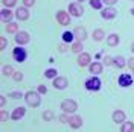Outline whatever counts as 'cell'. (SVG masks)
Instances as JSON below:
<instances>
[{
  "label": "cell",
  "mask_w": 134,
  "mask_h": 132,
  "mask_svg": "<svg viewBox=\"0 0 134 132\" xmlns=\"http://www.w3.org/2000/svg\"><path fill=\"white\" fill-rule=\"evenodd\" d=\"M25 100H26V103H27L29 106L37 108L38 105H40V102H41V97H40V94L35 93V91H27V93L25 94Z\"/></svg>",
  "instance_id": "1"
},
{
  "label": "cell",
  "mask_w": 134,
  "mask_h": 132,
  "mask_svg": "<svg viewBox=\"0 0 134 132\" xmlns=\"http://www.w3.org/2000/svg\"><path fill=\"white\" fill-rule=\"evenodd\" d=\"M61 109H63L64 112H75L76 109H78V105H76L75 100L66 99V100L61 102Z\"/></svg>",
  "instance_id": "2"
},
{
  "label": "cell",
  "mask_w": 134,
  "mask_h": 132,
  "mask_svg": "<svg viewBox=\"0 0 134 132\" xmlns=\"http://www.w3.org/2000/svg\"><path fill=\"white\" fill-rule=\"evenodd\" d=\"M12 56H14V59H15L17 62H25L26 56H27V52L23 47H15V49L12 50Z\"/></svg>",
  "instance_id": "3"
},
{
  "label": "cell",
  "mask_w": 134,
  "mask_h": 132,
  "mask_svg": "<svg viewBox=\"0 0 134 132\" xmlns=\"http://www.w3.org/2000/svg\"><path fill=\"white\" fill-rule=\"evenodd\" d=\"M85 88L88 91H98L100 88V79L99 77H90L85 81Z\"/></svg>",
  "instance_id": "4"
},
{
  "label": "cell",
  "mask_w": 134,
  "mask_h": 132,
  "mask_svg": "<svg viewBox=\"0 0 134 132\" xmlns=\"http://www.w3.org/2000/svg\"><path fill=\"white\" fill-rule=\"evenodd\" d=\"M69 12H70L73 17H81L84 14V8L81 6L79 2H78V3H70V6H69Z\"/></svg>",
  "instance_id": "5"
},
{
  "label": "cell",
  "mask_w": 134,
  "mask_h": 132,
  "mask_svg": "<svg viewBox=\"0 0 134 132\" xmlns=\"http://www.w3.org/2000/svg\"><path fill=\"white\" fill-rule=\"evenodd\" d=\"M117 83L120 85V87H130L131 83H133V77L130 76V74H126V73H124V74H120L119 76V79H117Z\"/></svg>",
  "instance_id": "6"
},
{
  "label": "cell",
  "mask_w": 134,
  "mask_h": 132,
  "mask_svg": "<svg viewBox=\"0 0 134 132\" xmlns=\"http://www.w3.org/2000/svg\"><path fill=\"white\" fill-rule=\"evenodd\" d=\"M57 20H58V23L61 26L70 25V17H69V14L64 12V11H58V14H57Z\"/></svg>",
  "instance_id": "7"
},
{
  "label": "cell",
  "mask_w": 134,
  "mask_h": 132,
  "mask_svg": "<svg viewBox=\"0 0 134 132\" xmlns=\"http://www.w3.org/2000/svg\"><path fill=\"white\" fill-rule=\"evenodd\" d=\"M15 43L17 44H20V46H23V44H27L29 43V33L27 32H18L15 37Z\"/></svg>",
  "instance_id": "8"
},
{
  "label": "cell",
  "mask_w": 134,
  "mask_h": 132,
  "mask_svg": "<svg viewBox=\"0 0 134 132\" xmlns=\"http://www.w3.org/2000/svg\"><path fill=\"white\" fill-rule=\"evenodd\" d=\"M100 15H102V18H105V20H111V18H114L117 15V11L114 8H107L100 12Z\"/></svg>",
  "instance_id": "9"
},
{
  "label": "cell",
  "mask_w": 134,
  "mask_h": 132,
  "mask_svg": "<svg viewBox=\"0 0 134 132\" xmlns=\"http://www.w3.org/2000/svg\"><path fill=\"white\" fill-rule=\"evenodd\" d=\"M73 35H75L79 41H82V40L87 38V31H85V27L78 26V27H75V31H73Z\"/></svg>",
  "instance_id": "10"
},
{
  "label": "cell",
  "mask_w": 134,
  "mask_h": 132,
  "mask_svg": "<svg viewBox=\"0 0 134 132\" xmlns=\"http://www.w3.org/2000/svg\"><path fill=\"white\" fill-rule=\"evenodd\" d=\"M53 87L57 90H64L67 87V79L66 77H55L53 79Z\"/></svg>",
  "instance_id": "11"
},
{
  "label": "cell",
  "mask_w": 134,
  "mask_h": 132,
  "mask_svg": "<svg viewBox=\"0 0 134 132\" xmlns=\"http://www.w3.org/2000/svg\"><path fill=\"white\" fill-rule=\"evenodd\" d=\"M26 114V109L23 106H18V108H15V109H14V112H12V116H11V118H12V120H20V118H21V117L25 116Z\"/></svg>",
  "instance_id": "12"
},
{
  "label": "cell",
  "mask_w": 134,
  "mask_h": 132,
  "mask_svg": "<svg viewBox=\"0 0 134 132\" xmlns=\"http://www.w3.org/2000/svg\"><path fill=\"white\" fill-rule=\"evenodd\" d=\"M15 17L18 18V20L23 21V20H27V18H29V12H27L26 8H18L15 11Z\"/></svg>",
  "instance_id": "13"
},
{
  "label": "cell",
  "mask_w": 134,
  "mask_h": 132,
  "mask_svg": "<svg viewBox=\"0 0 134 132\" xmlns=\"http://www.w3.org/2000/svg\"><path fill=\"white\" fill-rule=\"evenodd\" d=\"M78 64L81 67H85L90 64V55L88 53H81L79 56H78Z\"/></svg>",
  "instance_id": "14"
},
{
  "label": "cell",
  "mask_w": 134,
  "mask_h": 132,
  "mask_svg": "<svg viewBox=\"0 0 134 132\" xmlns=\"http://www.w3.org/2000/svg\"><path fill=\"white\" fill-rule=\"evenodd\" d=\"M69 123H70V126H72L73 129H78V128L82 126V118H81L79 116H73L70 120H69Z\"/></svg>",
  "instance_id": "15"
},
{
  "label": "cell",
  "mask_w": 134,
  "mask_h": 132,
  "mask_svg": "<svg viewBox=\"0 0 134 132\" xmlns=\"http://www.w3.org/2000/svg\"><path fill=\"white\" fill-rule=\"evenodd\" d=\"M113 122H116V123H124L125 122V114H124V111H120V109H117L113 112Z\"/></svg>",
  "instance_id": "16"
},
{
  "label": "cell",
  "mask_w": 134,
  "mask_h": 132,
  "mask_svg": "<svg viewBox=\"0 0 134 132\" xmlns=\"http://www.w3.org/2000/svg\"><path fill=\"white\" fill-rule=\"evenodd\" d=\"M107 43H108V46L114 47V46L119 44V37H117L116 33H111V35H108V38H107Z\"/></svg>",
  "instance_id": "17"
},
{
  "label": "cell",
  "mask_w": 134,
  "mask_h": 132,
  "mask_svg": "<svg viewBox=\"0 0 134 132\" xmlns=\"http://www.w3.org/2000/svg\"><path fill=\"white\" fill-rule=\"evenodd\" d=\"M90 73H93V74L102 73V64H99V62H93L92 65H90Z\"/></svg>",
  "instance_id": "18"
},
{
  "label": "cell",
  "mask_w": 134,
  "mask_h": 132,
  "mask_svg": "<svg viewBox=\"0 0 134 132\" xmlns=\"http://www.w3.org/2000/svg\"><path fill=\"white\" fill-rule=\"evenodd\" d=\"M0 12H2V20H3V21H9V20L12 18V12L9 11V8L2 9Z\"/></svg>",
  "instance_id": "19"
},
{
  "label": "cell",
  "mask_w": 134,
  "mask_h": 132,
  "mask_svg": "<svg viewBox=\"0 0 134 132\" xmlns=\"http://www.w3.org/2000/svg\"><path fill=\"white\" fill-rule=\"evenodd\" d=\"M120 131H122V132H131V131H134V123H133V122H124Z\"/></svg>",
  "instance_id": "20"
},
{
  "label": "cell",
  "mask_w": 134,
  "mask_h": 132,
  "mask_svg": "<svg viewBox=\"0 0 134 132\" xmlns=\"http://www.w3.org/2000/svg\"><path fill=\"white\" fill-rule=\"evenodd\" d=\"M104 37H105V33H104V31H100V29H96V31L93 32V38H94L96 41H102Z\"/></svg>",
  "instance_id": "21"
},
{
  "label": "cell",
  "mask_w": 134,
  "mask_h": 132,
  "mask_svg": "<svg viewBox=\"0 0 134 132\" xmlns=\"http://www.w3.org/2000/svg\"><path fill=\"white\" fill-rule=\"evenodd\" d=\"M82 43L81 41H78V43H73V46H72V52L73 53H81L82 52Z\"/></svg>",
  "instance_id": "22"
},
{
  "label": "cell",
  "mask_w": 134,
  "mask_h": 132,
  "mask_svg": "<svg viewBox=\"0 0 134 132\" xmlns=\"http://www.w3.org/2000/svg\"><path fill=\"white\" fill-rule=\"evenodd\" d=\"M73 38H75L73 32H64L63 33V41L64 43H72L73 41Z\"/></svg>",
  "instance_id": "23"
},
{
  "label": "cell",
  "mask_w": 134,
  "mask_h": 132,
  "mask_svg": "<svg viewBox=\"0 0 134 132\" xmlns=\"http://www.w3.org/2000/svg\"><path fill=\"white\" fill-rule=\"evenodd\" d=\"M6 31H8V33H17V31H18V25H17V23H8Z\"/></svg>",
  "instance_id": "24"
},
{
  "label": "cell",
  "mask_w": 134,
  "mask_h": 132,
  "mask_svg": "<svg viewBox=\"0 0 134 132\" xmlns=\"http://www.w3.org/2000/svg\"><path fill=\"white\" fill-rule=\"evenodd\" d=\"M44 76L49 77V79H55V77H57V70H55V68H49V70L44 71Z\"/></svg>",
  "instance_id": "25"
},
{
  "label": "cell",
  "mask_w": 134,
  "mask_h": 132,
  "mask_svg": "<svg viewBox=\"0 0 134 132\" xmlns=\"http://www.w3.org/2000/svg\"><path fill=\"white\" fill-rule=\"evenodd\" d=\"M90 6L93 9H100L102 8V0H90Z\"/></svg>",
  "instance_id": "26"
},
{
  "label": "cell",
  "mask_w": 134,
  "mask_h": 132,
  "mask_svg": "<svg viewBox=\"0 0 134 132\" xmlns=\"http://www.w3.org/2000/svg\"><path fill=\"white\" fill-rule=\"evenodd\" d=\"M114 64H116V67L122 68V67H125V59L122 56H117V58H114Z\"/></svg>",
  "instance_id": "27"
},
{
  "label": "cell",
  "mask_w": 134,
  "mask_h": 132,
  "mask_svg": "<svg viewBox=\"0 0 134 132\" xmlns=\"http://www.w3.org/2000/svg\"><path fill=\"white\" fill-rule=\"evenodd\" d=\"M3 74H5V76H12V74H14V68L11 65H5L3 67Z\"/></svg>",
  "instance_id": "28"
},
{
  "label": "cell",
  "mask_w": 134,
  "mask_h": 132,
  "mask_svg": "<svg viewBox=\"0 0 134 132\" xmlns=\"http://www.w3.org/2000/svg\"><path fill=\"white\" fill-rule=\"evenodd\" d=\"M43 118H44L46 122H50V120L53 118V112H52V111H46V112L43 114Z\"/></svg>",
  "instance_id": "29"
},
{
  "label": "cell",
  "mask_w": 134,
  "mask_h": 132,
  "mask_svg": "<svg viewBox=\"0 0 134 132\" xmlns=\"http://www.w3.org/2000/svg\"><path fill=\"white\" fill-rule=\"evenodd\" d=\"M12 79H14L15 82H20V81L23 79V74L20 73V71H14V74H12Z\"/></svg>",
  "instance_id": "30"
},
{
  "label": "cell",
  "mask_w": 134,
  "mask_h": 132,
  "mask_svg": "<svg viewBox=\"0 0 134 132\" xmlns=\"http://www.w3.org/2000/svg\"><path fill=\"white\" fill-rule=\"evenodd\" d=\"M2 2H3V5H5L6 8H12L17 3V0H2Z\"/></svg>",
  "instance_id": "31"
},
{
  "label": "cell",
  "mask_w": 134,
  "mask_h": 132,
  "mask_svg": "<svg viewBox=\"0 0 134 132\" xmlns=\"http://www.w3.org/2000/svg\"><path fill=\"white\" fill-rule=\"evenodd\" d=\"M9 97L11 99H20V97H23V94L18 91H12V93H9Z\"/></svg>",
  "instance_id": "32"
},
{
  "label": "cell",
  "mask_w": 134,
  "mask_h": 132,
  "mask_svg": "<svg viewBox=\"0 0 134 132\" xmlns=\"http://www.w3.org/2000/svg\"><path fill=\"white\" fill-rule=\"evenodd\" d=\"M6 47V38L5 37H0V50H3Z\"/></svg>",
  "instance_id": "33"
},
{
  "label": "cell",
  "mask_w": 134,
  "mask_h": 132,
  "mask_svg": "<svg viewBox=\"0 0 134 132\" xmlns=\"http://www.w3.org/2000/svg\"><path fill=\"white\" fill-rule=\"evenodd\" d=\"M23 3H25V6H34L35 5V0H23Z\"/></svg>",
  "instance_id": "34"
},
{
  "label": "cell",
  "mask_w": 134,
  "mask_h": 132,
  "mask_svg": "<svg viewBox=\"0 0 134 132\" xmlns=\"http://www.w3.org/2000/svg\"><path fill=\"white\" fill-rule=\"evenodd\" d=\"M69 120H70V118H69V117H67L66 114H63V116H59V122H61V123H67Z\"/></svg>",
  "instance_id": "35"
},
{
  "label": "cell",
  "mask_w": 134,
  "mask_h": 132,
  "mask_svg": "<svg viewBox=\"0 0 134 132\" xmlns=\"http://www.w3.org/2000/svg\"><path fill=\"white\" fill-rule=\"evenodd\" d=\"M38 93H41V94H46V93H47V88H46V85H40V87H38Z\"/></svg>",
  "instance_id": "36"
},
{
  "label": "cell",
  "mask_w": 134,
  "mask_h": 132,
  "mask_svg": "<svg viewBox=\"0 0 134 132\" xmlns=\"http://www.w3.org/2000/svg\"><path fill=\"white\" fill-rule=\"evenodd\" d=\"M6 120H8V114L5 109H2V122H6Z\"/></svg>",
  "instance_id": "37"
},
{
  "label": "cell",
  "mask_w": 134,
  "mask_h": 132,
  "mask_svg": "<svg viewBox=\"0 0 134 132\" xmlns=\"http://www.w3.org/2000/svg\"><path fill=\"white\" fill-rule=\"evenodd\" d=\"M128 67H130L131 70H134V58H130V59H128Z\"/></svg>",
  "instance_id": "38"
},
{
  "label": "cell",
  "mask_w": 134,
  "mask_h": 132,
  "mask_svg": "<svg viewBox=\"0 0 134 132\" xmlns=\"http://www.w3.org/2000/svg\"><path fill=\"white\" fill-rule=\"evenodd\" d=\"M102 2H104L105 5H110V6H111V5H114V3H117V0H102Z\"/></svg>",
  "instance_id": "39"
},
{
  "label": "cell",
  "mask_w": 134,
  "mask_h": 132,
  "mask_svg": "<svg viewBox=\"0 0 134 132\" xmlns=\"http://www.w3.org/2000/svg\"><path fill=\"white\" fill-rule=\"evenodd\" d=\"M58 49H59V52H66V46H64V44H61Z\"/></svg>",
  "instance_id": "40"
},
{
  "label": "cell",
  "mask_w": 134,
  "mask_h": 132,
  "mask_svg": "<svg viewBox=\"0 0 134 132\" xmlns=\"http://www.w3.org/2000/svg\"><path fill=\"white\" fill-rule=\"evenodd\" d=\"M105 64H111V58L110 56H105Z\"/></svg>",
  "instance_id": "41"
},
{
  "label": "cell",
  "mask_w": 134,
  "mask_h": 132,
  "mask_svg": "<svg viewBox=\"0 0 134 132\" xmlns=\"http://www.w3.org/2000/svg\"><path fill=\"white\" fill-rule=\"evenodd\" d=\"M0 103H2V106L5 105V96H2V99H0Z\"/></svg>",
  "instance_id": "42"
},
{
  "label": "cell",
  "mask_w": 134,
  "mask_h": 132,
  "mask_svg": "<svg viewBox=\"0 0 134 132\" xmlns=\"http://www.w3.org/2000/svg\"><path fill=\"white\" fill-rule=\"evenodd\" d=\"M131 50H133V52H134V43H133V46H131Z\"/></svg>",
  "instance_id": "43"
},
{
  "label": "cell",
  "mask_w": 134,
  "mask_h": 132,
  "mask_svg": "<svg viewBox=\"0 0 134 132\" xmlns=\"http://www.w3.org/2000/svg\"><path fill=\"white\" fill-rule=\"evenodd\" d=\"M131 14H133V15H134V8H133V9H131Z\"/></svg>",
  "instance_id": "44"
},
{
  "label": "cell",
  "mask_w": 134,
  "mask_h": 132,
  "mask_svg": "<svg viewBox=\"0 0 134 132\" xmlns=\"http://www.w3.org/2000/svg\"><path fill=\"white\" fill-rule=\"evenodd\" d=\"M78 2H79V3H82V2H85V0H78Z\"/></svg>",
  "instance_id": "45"
},
{
  "label": "cell",
  "mask_w": 134,
  "mask_h": 132,
  "mask_svg": "<svg viewBox=\"0 0 134 132\" xmlns=\"http://www.w3.org/2000/svg\"><path fill=\"white\" fill-rule=\"evenodd\" d=\"M130 2H134V0H130Z\"/></svg>",
  "instance_id": "46"
}]
</instances>
